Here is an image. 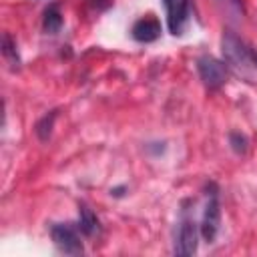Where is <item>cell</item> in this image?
I'll use <instances>...</instances> for the list:
<instances>
[{"mask_svg":"<svg viewBox=\"0 0 257 257\" xmlns=\"http://www.w3.org/2000/svg\"><path fill=\"white\" fill-rule=\"evenodd\" d=\"M42 28H44L46 34H56V32L62 28V14H60L58 4H50V6L44 10Z\"/></svg>","mask_w":257,"mask_h":257,"instance_id":"ba28073f","label":"cell"},{"mask_svg":"<svg viewBox=\"0 0 257 257\" xmlns=\"http://www.w3.org/2000/svg\"><path fill=\"white\" fill-rule=\"evenodd\" d=\"M131 34L137 42H153L161 36V22L153 14H147L133 24Z\"/></svg>","mask_w":257,"mask_h":257,"instance_id":"52a82bcc","label":"cell"},{"mask_svg":"<svg viewBox=\"0 0 257 257\" xmlns=\"http://www.w3.org/2000/svg\"><path fill=\"white\" fill-rule=\"evenodd\" d=\"M195 251H197V225L191 217L183 215L179 229H177L175 253L177 255H193Z\"/></svg>","mask_w":257,"mask_h":257,"instance_id":"8992f818","label":"cell"},{"mask_svg":"<svg viewBox=\"0 0 257 257\" xmlns=\"http://www.w3.org/2000/svg\"><path fill=\"white\" fill-rule=\"evenodd\" d=\"M197 72H199L203 84L209 88H219L227 80V64L213 56H207V54L197 60Z\"/></svg>","mask_w":257,"mask_h":257,"instance_id":"277c9868","label":"cell"},{"mask_svg":"<svg viewBox=\"0 0 257 257\" xmlns=\"http://www.w3.org/2000/svg\"><path fill=\"white\" fill-rule=\"evenodd\" d=\"M54 118H56V112H48L44 114L38 122H36V135L40 141H48L50 139V133H52V126H54Z\"/></svg>","mask_w":257,"mask_h":257,"instance_id":"8fae6325","label":"cell"},{"mask_svg":"<svg viewBox=\"0 0 257 257\" xmlns=\"http://www.w3.org/2000/svg\"><path fill=\"white\" fill-rule=\"evenodd\" d=\"M229 143H231V149L239 155H243L247 151V139L241 135V133H231L229 135Z\"/></svg>","mask_w":257,"mask_h":257,"instance_id":"7c38bea8","label":"cell"},{"mask_svg":"<svg viewBox=\"0 0 257 257\" xmlns=\"http://www.w3.org/2000/svg\"><path fill=\"white\" fill-rule=\"evenodd\" d=\"M221 2H227L231 8H235V10H243V2L241 0H221Z\"/></svg>","mask_w":257,"mask_h":257,"instance_id":"4fadbf2b","label":"cell"},{"mask_svg":"<svg viewBox=\"0 0 257 257\" xmlns=\"http://www.w3.org/2000/svg\"><path fill=\"white\" fill-rule=\"evenodd\" d=\"M167 10V26L173 36H181L189 24L191 0H163Z\"/></svg>","mask_w":257,"mask_h":257,"instance_id":"5b68a950","label":"cell"},{"mask_svg":"<svg viewBox=\"0 0 257 257\" xmlns=\"http://www.w3.org/2000/svg\"><path fill=\"white\" fill-rule=\"evenodd\" d=\"M78 229L84 233V235H94L98 231V219L92 215V211L88 207H80V217H78Z\"/></svg>","mask_w":257,"mask_h":257,"instance_id":"9c48e42d","label":"cell"},{"mask_svg":"<svg viewBox=\"0 0 257 257\" xmlns=\"http://www.w3.org/2000/svg\"><path fill=\"white\" fill-rule=\"evenodd\" d=\"M253 64H255V68H257V52H253Z\"/></svg>","mask_w":257,"mask_h":257,"instance_id":"5bb4252c","label":"cell"},{"mask_svg":"<svg viewBox=\"0 0 257 257\" xmlns=\"http://www.w3.org/2000/svg\"><path fill=\"white\" fill-rule=\"evenodd\" d=\"M219 223H221V205H219V191L215 185H209L207 191V203L203 209V219H201V237L207 243H213L217 233H219Z\"/></svg>","mask_w":257,"mask_h":257,"instance_id":"7a4b0ae2","label":"cell"},{"mask_svg":"<svg viewBox=\"0 0 257 257\" xmlns=\"http://www.w3.org/2000/svg\"><path fill=\"white\" fill-rule=\"evenodd\" d=\"M221 52H223V62L233 66L241 74H247L251 70V66H255L253 64V50H249L245 46V42L237 34H233L231 30L223 32Z\"/></svg>","mask_w":257,"mask_h":257,"instance_id":"6da1fadb","label":"cell"},{"mask_svg":"<svg viewBox=\"0 0 257 257\" xmlns=\"http://www.w3.org/2000/svg\"><path fill=\"white\" fill-rule=\"evenodd\" d=\"M2 54H4V58L8 60V64L12 68H18L20 56H18V50H16V42L12 40V36L8 32L2 34Z\"/></svg>","mask_w":257,"mask_h":257,"instance_id":"30bf717a","label":"cell"},{"mask_svg":"<svg viewBox=\"0 0 257 257\" xmlns=\"http://www.w3.org/2000/svg\"><path fill=\"white\" fill-rule=\"evenodd\" d=\"M50 237L56 245V249L64 255H82V241L78 237V231L70 223H56L50 227Z\"/></svg>","mask_w":257,"mask_h":257,"instance_id":"3957f363","label":"cell"}]
</instances>
